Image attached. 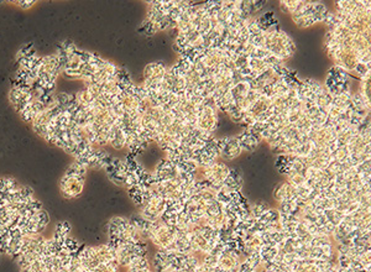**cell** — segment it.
Listing matches in <instances>:
<instances>
[{
  "label": "cell",
  "mask_w": 371,
  "mask_h": 272,
  "mask_svg": "<svg viewBox=\"0 0 371 272\" xmlns=\"http://www.w3.org/2000/svg\"><path fill=\"white\" fill-rule=\"evenodd\" d=\"M14 3L18 4L21 9H29V8H31L36 2H29V0H27V2H22V0H21V2H14Z\"/></svg>",
  "instance_id": "6da1fadb"
}]
</instances>
